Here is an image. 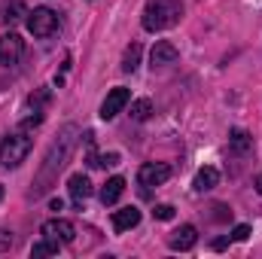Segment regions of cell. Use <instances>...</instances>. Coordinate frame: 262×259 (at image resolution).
I'll return each instance as SVG.
<instances>
[{
  "mask_svg": "<svg viewBox=\"0 0 262 259\" xmlns=\"http://www.w3.org/2000/svg\"><path fill=\"white\" fill-rule=\"evenodd\" d=\"M122 192H125V180H122V177H110V180L104 183V189H101V201H104V204H113V201H119Z\"/></svg>",
  "mask_w": 262,
  "mask_h": 259,
  "instance_id": "obj_14",
  "label": "cell"
},
{
  "mask_svg": "<svg viewBox=\"0 0 262 259\" xmlns=\"http://www.w3.org/2000/svg\"><path fill=\"white\" fill-rule=\"evenodd\" d=\"M168 177H171V168H168L165 162H146V165H140V171H137V183H140L143 189L162 186Z\"/></svg>",
  "mask_w": 262,
  "mask_h": 259,
  "instance_id": "obj_4",
  "label": "cell"
},
{
  "mask_svg": "<svg viewBox=\"0 0 262 259\" xmlns=\"http://www.w3.org/2000/svg\"><path fill=\"white\" fill-rule=\"evenodd\" d=\"M149 113H152V101H146V98H137V101H131V119L134 122H146L149 119Z\"/></svg>",
  "mask_w": 262,
  "mask_h": 259,
  "instance_id": "obj_15",
  "label": "cell"
},
{
  "mask_svg": "<svg viewBox=\"0 0 262 259\" xmlns=\"http://www.w3.org/2000/svg\"><path fill=\"white\" fill-rule=\"evenodd\" d=\"M232 238H235V241H247V238H250V226H247V223L235 226V229H232Z\"/></svg>",
  "mask_w": 262,
  "mask_h": 259,
  "instance_id": "obj_19",
  "label": "cell"
},
{
  "mask_svg": "<svg viewBox=\"0 0 262 259\" xmlns=\"http://www.w3.org/2000/svg\"><path fill=\"white\" fill-rule=\"evenodd\" d=\"M6 247H12V238H9V232H0V250H6Z\"/></svg>",
  "mask_w": 262,
  "mask_h": 259,
  "instance_id": "obj_21",
  "label": "cell"
},
{
  "mask_svg": "<svg viewBox=\"0 0 262 259\" xmlns=\"http://www.w3.org/2000/svg\"><path fill=\"white\" fill-rule=\"evenodd\" d=\"M28 31L34 37L46 40V37H52L58 31V15L52 9H46V6H37L34 12H28Z\"/></svg>",
  "mask_w": 262,
  "mask_h": 259,
  "instance_id": "obj_3",
  "label": "cell"
},
{
  "mask_svg": "<svg viewBox=\"0 0 262 259\" xmlns=\"http://www.w3.org/2000/svg\"><path fill=\"white\" fill-rule=\"evenodd\" d=\"M18 12H25L21 0H12V3H6V18H9V21H12V18H18Z\"/></svg>",
  "mask_w": 262,
  "mask_h": 259,
  "instance_id": "obj_20",
  "label": "cell"
},
{
  "mask_svg": "<svg viewBox=\"0 0 262 259\" xmlns=\"http://www.w3.org/2000/svg\"><path fill=\"white\" fill-rule=\"evenodd\" d=\"M183 18V6H180V0H149L146 6H143V28L149 31V34H156V31H168V28H174L177 21Z\"/></svg>",
  "mask_w": 262,
  "mask_h": 259,
  "instance_id": "obj_1",
  "label": "cell"
},
{
  "mask_svg": "<svg viewBox=\"0 0 262 259\" xmlns=\"http://www.w3.org/2000/svg\"><path fill=\"white\" fill-rule=\"evenodd\" d=\"M131 101V92L125 85H116V89H110V95L104 98V104H101V119H113V116H119L125 107H128Z\"/></svg>",
  "mask_w": 262,
  "mask_h": 259,
  "instance_id": "obj_5",
  "label": "cell"
},
{
  "mask_svg": "<svg viewBox=\"0 0 262 259\" xmlns=\"http://www.w3.org/2000/svg\"><path fill=\"white\" fill-rule=\"evenodd\" d=\"M31 137L28 134H6L3 140H0V165L3 168H18L25 159H28V153H31Z\"/></svg>",
  "mask_w": 262,
  "mask_h": 259,
  "instance_id": "obj_2",
  "label": "cell"
},
{
  "mask_svg": "<svg viewBox=\"0 0 262 259\" xmlns=\"http://www.w3.org/2000/svg\"><path fill=\"white\" fill-rule=\"evenodd\" d=\"M137 223H140V210H137L134 204L113 213V232H128V229H134Z\"/></svg>",
  "mask_w": 262,
  "mask_h": 259,
  "instance_id": "obj_11",
  "label": "cell"
},
{
  "mask_svg": "<svg viewBox=\"0 0 262 259\" xmlns=\"http://www.w3.org/2000/svg\"><path fill=\"white\" fill-rule=\"evenodd\" d=\"M152 213H156V220H174V207L171 204H159Z\"/></svg>",
  "mask_w": 262,
  "mask_h": 259,
  "instance_id": "obj_18",
  "label": "cell"
},
{
  "mask_svg": "<svg viewBox=\"0 0 262 259\" xmlns=\"http://www.w3.org/2000/svg\"><path fill=\"white\" fill-rule=\"evenodd\" d=\"M177 58H180V52H177V46L168 43V40H159V43L152 46V52H149V64L152 67H168V64H174Z\"/></svg>",
  "mask_w": 262,
  "mask_h": 259,
  "instance_id": "obj_8",
  "label": "cell"
},
{
  "mask_svg": "<svg viewBox=\"0 0 262 259\" xmlns=\"http://www.w3.org/2000/svg\"><path fill=\"white\" fill-rule=\"evenodd\" d=\"M229 153H235V156H250V153H253V137L244 128H232L229 131Z\"/></svg>",
  "mask_w": 262,
  "mask_h": 259,
  "instance_id": "obj_10",
  "label": "cell"
},
{
  "mask_svg": "<svg viewBox=\"0 0 262 259\" xmlns=\"http://www.w3.org/2000/svg\"><path fill=\"white\" fill-rule=\"evenodd\" d=\"M198 241V232L195 226H180L177 232H171V238H168V247L171 250H192Z\"/></svg>",
  "mask_w": 262,
  "mask_h": 259,
  "instance_id": "obj_9",
  "label": "cell"
},
{
  "mask_svg": "<svg viewBox=\"0 0 262 259\" xmlns=\"http://www.w3.org/2000/svg\"><path fill=\"white\" fill-rule=\"evenodd\" d=\"M137 64H140V43H131L122 55V70L131 73V70H137Z\"/></svg>",
  "mask_w": 262,
  "mask_h": 259,
  "instance_id": "obj_16",
  "label": "cell"
},
{
  "mask_svg": "<svg viewBox=\"0 0 262 259\" xmlns=\"http://www.w3.org/2000/svg\"><path fill=\"white\" fill-rule=\"evenodd\" d=\"M216 183H220V171H216V168H210V165H207V168H201V171L195 174V180H192L195 192H210Z\"/></svg>",
  "mask_w": 262,
  "mask_h": 259,
  "instance_id": "obj_12",
  "label": "cell"
},
{
  "mask_svg": "<svg viewBox=\"0 0 262 259\" xmlns=\"http://www.w3.org/2000/svg\"><path fill=\"white\" fill-rule=\"evenodd\" d=\"M256 189H259V192H262V174H259V177H256Z\"/></svg>",
  "mask_w": 262,
  "mask_h": 259,
  "instance_id": "obj_24",
  "label": "cell"
},
{
  "mask_svg": "<svg viewBox=\"0 0 262 259\" xmlns=\"http://www.w3.org/2000/svg\"><path fill=\"white\" fill-rule=\"evenodd\" d=\"M21 55H25V40L18 34H3L0 37V64H6V67L18 64Z\"/></svg>",
  "mask_w": 262,
  "mask_h": 259,
  "instance_id": "obj_6",
  "label": "cell"
},
{
  "mask_svg": "<svg viewBox=\"0 0 262 259\" xmlns=\"http://www.w3.org/2000/svg\"><path fill=\"white\" fill-rule=\"evenodd\" d=\"M226 244H229V238H216V241H213V250H223Z\"/></svg>",
  "mask_w": 262,
  "mask_h": 259,
  "instance_id": "obj_22",
  "label": "cell"
},
{
  "mask_svg": "<svg viewBox=\"0 0 262 259\" xmlns=\"http://www.w3.org/2000/svg\"><path fill=\"white\" fill-rule=\"evenodd\" d=\"M43 238H52V241H58V244H70V241L76 238V229H73L70 220L55 217V220H46V223H43Z\"/></svg>",
  "mask_w": 262,
  "mask_h": 259,
  "instance_id": "obj_7",
  "label": "cell"
},
{
  "mask_svg": "<svg viewBox=\"0 0 262 259\" xmlns=\"http://www.w3.org/2000/svg\"><path fill=\"white\" fill-rule=\"evenodd\" d=\"M67 189L73 195V201H85V198L92 195V183H89L85 174H73V177L67 180Z\"/></svg>",
  "mask_w": 262,
  "mask_h": 259,
  "instance_id": "obj_13",
  "label": "cell"
},
{
  "mask_svg": "<svg viewBox=\"0 0 262 259\" xmlns=\"http://www.w3.org/2000/svg\"><path fill=\"white\" fill-rule=\"evenodd\" d=\"M52 253H58V241H52V238H46V241H40V244H34V247H31V256H34V259L52 256Z\"/></svg>",
  "mask_w": 262,
  "mask_h": 259,
  "instance_id": "obj_17",
  "label": "cell"
},
{
  "mask_svg": "<svg viewBox=\"0 0 262 259\" xmlns=\"http://www.w3.org/2000/svg\"><path fill=\"white\" fill-rule=\"evenodd\" d=\"M0 198H3V186H0Z\"/></svg>",
  "mask_w": 262,
  "mask_h": 259,
  "instance_id": "obj_25",
  "label": "cell"
},
{
  "mask_svg": "<svg viewBox=\"0 0 262 259\" xmlns=\"http://www.w3.org/2000/svg\"><path fill=\"white\" fill-rule=\"evenodd\" d=\"M49 207H52V210H61L64 204H61V198H52V201H49Z\"/></svg>",
  "mask_w": 262,
  "mask_h": 259,
  "instance_id": "obj_23",
  "label": "cell"
}]
</instances>
